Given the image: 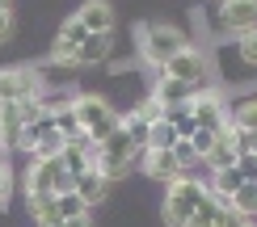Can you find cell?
I'll use <instances>...</instances> for the list:
<instances>
[{
  "instance_id": "obj_1",
  "label": "cell",
  "mask_w": 257,
  "mask_h": 227,
  "mask_svg": "<svg viewBox=\"0 0 257 227\" xmlns=\"http://www.w3.org/2000/svg\"><path fill=\"white\" fill-rule=\"evenodd\" d=\"M72 114H76V122H80V131H84L89 143L110 139L118 131V122H122V114H114V105L105 97H97V93H76L72 97Z\"/></svg>"
},
{
  "instance_id": "obj_2",
  "label": "cell",
  "mask_w": 257,
  "mask_h": 227,
  "mask_svg": "<svg viewBox=\"0 0 257 227\" xmlns=\"http://www.w3.org/2000/svg\"><path fill=\"white\" fill-rule=\"evenodd\" d=\"M181 47H190V38L181 34L177 26H169V21H148V26H139V59L152 63L156 72L165 68Z\"/></svg>"
},
{
  "instance_id": "obj_3",
  "label": "cell",
  "mask_w": 257,
  "mask_h": 227,
  "mask_svg": "<svg viewBox=\"0 0 257 227\" xmlns=\"http://www.w3.org/2000/svg\"><path fill=\"white\" fill-rule=\"evenodd\" d=\"M202 198H207V181H198V177H177L173 185H165V210H160V214H165L169 227H186Z\"/></svg>"
},
{
  "instance_id": "obj_4",
  "label": "cell",
  "mask_w": 257,
  "mask_h": 227,
  "mask_svg": "<svg viewBox=\"0 0 257 227\" xmlns=\"http://www.w3.org/2000/svg\"><path fill=\"white\" fill-rule=\"evenodd\" d=\"M21 185H26V198H59L72 189V177L63 172L59 156H47V160H30V168L21 172Z\"/></svg>"
},
{
  "instance_id": "obj_5",
  "label": "cell",
  "mask_w": 257,
  "mask_h": 227,
  "mask_svg": "<svg viewBox=\"0 0 257 227\" xmlns=\"http://www.w3.org/2000/svg\"><path fill=\"white\" fill-rule=\"evenodd\" d=\"M38 97H47V80L38 68H0V105L38 101Z\"/></svg>"
},
{
  "instance_id": "obj_6",
  "label": "cell",
  "mask_w": 257,
  "mask_h": 227,
  "mask_svg": "<svg viewBox=\"0 0 257 227\" xmlns=\"http://www.w3.org/2000/svg\"><path fill=\"white\" fill-rule=\"evenodd\" d=\"M186 105H190V114H194V122H198V131H219V126H228V105H223V93L219 89H194L186 97Z\"/></svg>"
},
{
  "instance_id": "obj_7",
  "label": "cell",
  "mask_w": 257,
  "mask_h": 227,
  "mask_svg": "<svg viewBox=\"0 0 257 227\" xmlns=\"http://www.w3.org/2000/svg\"><path fill=\"white\" fill-rule=\"evenodd\" d=\"M160 72L181 80V84H190V89H202V80H207V55H202L198 47H181Z\"/></svg>"
},
{
  "instance_id": "obj_8",
  "label": "cell",
  "mask_w": 257,
  "mask_h": 227,
  "mask_svg": "<svg viewBox=\"0 0 257 227\" xmlns=\"http://www.w3.org/2000/svg\"><path fill=\"white\" fill-rule=\"evenodd\" d=\"M236 160H240V131L228 122V126H219V131H215V143H211V151L202 156V164L215 172V168H232Z\"/></svg>"
},
{
  "instance_id": "obj_9",
  "label": "cell",
  "mask_w": 257,
  "mask_h": 227,
  "mask_svg": "<svg viewBox=\"0 0 257 227\" xmlns=\"http://www.w3.org/2000/svg\"><path fill=\"white\" fill-rule=\"evenodd\" d=\"M219 26L236 38L257 30V0H219Z\"/></svg>"
},
{
  "instance_id": "obj_10",
  "label": "cell",
  "mask_w": 257,
  "mask_h": 227,
  "mask_svg": "<svg viewBox=\"0 0 257 227\" xmlns=\"http://www.w3.org/2000/svg\"><path fill=\"white\" fill-rule=\"evenodd\" d=\"M135 160H139V168H144L152 181H160V185H173L177 177H190V172L177 164L173 151H139Z\"/></svg>"
},
{
  "instance_id": "obj_11",
  "label": "cell",
  "mask_w": 257,
  "mask_h": 227,
  "mask_svg": "<svg viewBox=\"0 0 257 227\" xmlns=\"http://www.w3.org/2000/svg\"><path fill=\"white\" fill-rule=\"evenodd\" d=\"M76 21L89 30V34H114V26H118V17H114V5H110V0H84L80 13H76Z\"/></svg>"
},
{
  "instance_id": "obj_12",
  "label": "cell",
  "mask_w": 257,
  "mask_h": 227,
  "mask_svg": "<svg viewBox=\"0 0 257 227\" xmlns=\"http://www.w3.org/2000/svg\"><path fill=\"white\" fill-rule=\"evenodd\" d=\"M114 47V34H89L76 47V68H93V63H105V55H110Z\"/></svg>"
},
{
  "instance_id": "obj_13",
  "label": "cell",
  "mask_w": 257,
  "mask_h": 227,
  "mask_svg": "<svg viewBox=\"0 0 257 227\" xmlns=\"http://www.w3.org/2000/svg\"><path fill=\"white\" fill-rule=\"evenodd\" d=\"M72 189H76V193H80V202L93 210V206L105 198V193H110V181H105L101 172H93V168H89V172H80V177L72 181Z\"/></svg>"
},
{
  "instance_id": "obj_14",
  "label": "cell",
  "mask_w": 257,
  "mask_h": 227,
  "mask_svg": "<svg viewBox=\"0 0 257 227\" xmlns=\"http://www.w3.org/2000/svg\"><path fill=\"white\" fill-rule=\"evenodd\" d=\"M190 93H194V89H190V84H181V80H173V76H165V72H156V84H152V97H156L160 105H165V110H169V105H181V101H186Z\"/></svg>"
},
{
  "instance_id": "obj_15",
  "label": "cell",
  "mask_w": 257,
  "mask_h": 227,
  "mask_svg": "<svg viewBox=\"0 0 257 227\" xmlns=\"http://www.w3.org/2000/svg\"><path fill=\"white\" fill-rule=\"evenodd\" d=\"M26 206H30V219L38 227H63L59 210H55V198H26Z\"/></svg>"
},
{
  "instance_id": "obj_16",
  "label": "cell",
  "mask_w": 257,
  "mask_h": 227,
  "mask_svg": "<svg viewBox=\"0 0 257 227\" xmlns=\"http://www.w3.org/2000/svg\"><path fill=\"white\" fill-rule=\"evenodd\" d=\"M165 122L177 131V139H190V135L198 131V122H194V114H190L186 101H181V105H169V110H165Z\"/></svg>"
},
{
  "instance_id": "obj_17",
  "label": "cell",
  "mask_w": 257,
  "mask_h": 227,
  "mask_svg": "<svg viewBox=\"0 0 257 227\" xmlns=\"http://www.w3.org/2000/svg\"><path fill=\"white\" fill-rule=\"evenodd\" d=\"M219 210H223V202H219L215 193L207 189V198L198 202V210L190 214V223H186V227H215V219H219Z\"/></svg>"
},
{
  "instance_id": "obj_18",
  "label": "cell",
  "mask_w": 257,
  "mask_h": 227,
  "mask_svg": "<svg viewBox=\"0 0 257 227\" xmlns=\"http://www.w3.org/2000/svg\"><path fill=\"white\" fill-rule=\"evenodd\" d=\"M84 38H89V30H84V26H80L76 17H68V21H63V26H59V38H55V51H76V47H80Z\"/></svg>"
},
{
  "instance_id": "obj_19",
  "label": "cell",
  "mask_w": 257,
  "mask_h": 227,
  "mask_svg": "<svg viewBox=\"0 0 257 227\" xmlns=\"http://www.w3.org/2000/svg\"><path fill=\"white\" fill-rule=\"evenodd\" d=\"M122 131L131 135V143H135V156H139V151H148V131H152V122H144L139 114H122Z\"/></svg>"
},
{
  "instance_id": "obj_20",
  "label": "cell",
  "mask_w": 257,
  "mask_h": 227,
  "mask_svg": "<svg viewBox=\"0 0 257 227\" xmlns=\"http://www.w3.org/2000/svg\"><path fill=\"white\" fill-rule=\"evenodd\" d=\"M177 143V131L160 118V122H152V131H148V151H173Z\"/></svg>"
},
{
  "instance_id": "obj_21",
  "label": "cell",
  "mask_w": 257,
  "mask_h": 227,
  "mask_svg": "<svg viewBox=\"0 0 257 227\" xmlns=\"http://www.w3.org/2000/svg\"><path fill=\"white\" fill-rule=\"evenodd\" d=\"M228 206L236 210L240 219H253V214H257V185H249V181H244V185L232 193V202H228Z\"/></svg>"
},
{
  "instance_id": "obj_22",
  "label": "cell",
  "mask_w": 257,
  "mask_h": 227,
  "mask_svg": "<svg viewBox=\"0 0 257 227\" xmlns=\"http://www.w3.org/2000/svg\"><path fill=\"white\" fill-rule=\"evenodd\" d=\"M63 147H68V139H63L59 131H47V135H42L38 143H34V151H30V160H47V156H59Z\"/></svg>"
},
{
  "instance_id": "obj_23",
  "label": "cell",
  "mask_w": 257,
  "mask_h": 227,
  "mask_svg": "<svg viewBox=\"0 0 257 227\" xmlns=\"http://www.w3.org/2000/svg\"><path fill=\"white\" fill-rule=\"evenodd\" d=\"M228 122L236 126V131H257V101H240L236 110L228 114Z\"/></svg>"
},
{
  "instance_id": "obj_24",
  "label": "cell",
  "mask_w": 257,
  "mask_h": 227,
  "mask_svg": "<svg viewBox=\"0 0 257 227\" xmlns=\"http://www.w3.org/2000/svg\"><path fill=\"white\" fill-rule=\"evenodd\" d=\"M55 210H59V219H76V214H89V206L80 202V193H76V189L59 193V198H55Z\"/></svg>"
},
{
  "instance_id": "obj_25",
  "label": "cell",
  "mask_w": 257,
  "mask_h": 227,
  "mask_svg": "<svg viewBox=\"0 0 257 227\" xmlns=\"http://www.w3.org/2000/svg\"><path fill=\"white\" fill-rule=\"evenodd\" d=\"M135 114H139V118H144V122H160V118H165V105H160V101H156V97H152V93H148V97H144V101H139V110H135Z\"/></svg>"
},
{
  "instance_id": "obj_26",
  "label": "cell",
  "mask_w": 257,
  "mask_h": 227,
  "mask_svg": "<svg viewBox=\"0 0 257 227\" xmlns=\"http://www.w3.org/2000/svg\"><path fill=\"white\" fill-rule=\"evenodd\" d=\"M236 51H240V59H244V63H253V68H257V30H249V34H240Z\"/></svg>"
},
{
  "instance_id": "obj_27",
  "label": "cell",
  "mask_w": 257,
  "mask_h": 227,
  "mask_svg": "<svg viewBox=\"0 0 257 227\" xmlns=\"http://www.w3.org/2000/svg\"><path fill=\"white\" fill-rule=\"evenodd\" d=\"M9 198H13V168H9V160L0 164V210L9 206Z\"/></svg>"
},
{
  "instance_id": "obj_28",
  "label": "cell",
  "mask_w": 257,
  "mask_h": 227,
  "mask_svg": "<svg viewBox=\"0 0 257 227\" xmlns=\"http://www.w3.org/2000/svg\"><path fill=\"white\" fill-rule=\"evenodd\" d=\"M190 143H194L198 164H202V156H207V151H211V143H215V131H194V135H190Z\"/></svg>"
},
{
  "instance_id": "obj_29",
  "label": "cell",
  "mask_w": 257,
  "mask_h": 227,
  "mask_svg": "<svg viewBox=\"0 0 257 227\" xmlns=\"http://www.w3.org/2000/svg\"><path fill=\"white\" fill-rule=\"evenodd\" d=\"M236 168H240V177L249 181V185H257V156H249V151H240V160H236Z\"/></svg>"
},
{
  "instance_id": "obj_30",
  "label": "cell",
  "mask_w": 257,
  "mask_h": 227,
  "mask_svg": "<svg viewBox=\"0 0 257 227\" xmlns=\"http://www.w3.org/2000/svg\"><path fill=\"white\" fill-rule=\"evenodd\" d=\"M244 223H249V219H240L232 206H223V210H219V219H215V227H244Z\"/></svg>"
},
{
  "instance_id": "obj_31",
  "label": "cell",
  "mask_w": 257,
  "mask_h": 227,
  "mask_svg": "<svg viewBox=\"0 0 257 227\" xmlns=\"http://www.w3.org/2000/svg\"><path fill=\"white\" fill-rule=\"evenodd\" d=\"M51 63H59V68H76V51H55V47H51Z\"/></svg>"
},
{
  "instance_id": "obj_32",
  "label": "cell",
  "mask_w": 257,
  "mask_h": 227,
  "mask_svg": "<svg viewBox=\"0 0 257 227\" xmlns=\"http://www.w3.org/2000/svg\"><path fill=\"white\" fill-rule=\"evenodd\" d=\"M13 38V13H0V47Z\"/></svg>"
},
{
  "instance_id": "obj_33",
  "label": "cell",
  "mask_w": 257,
  "mask_h": 227,
  "mask_svg": "<svg viewBox=\"0 0 257 227\" xmlns=\"http://www.w3.org/2000/svg\"><path fill=\"white\" fill-rule=\"evenodd\" d=\"M240 151L257 156V131H240Z\"/></svg>"
},
{
  "instance_id": "obj_34",
  "label": "cell",
  "mask_w": 257,
  "mask_h": 227,
  "mask_svg": "<svg viewBox=\"0 0 257 227\" xmlns=\"http://www.w3.org/2000/svg\"><path fill=\"white\" fill-rule=\"evenodd\" d=\"M63 227H97V223H93V210H89V214H76V219H63Z\"/></svg>"
},
{
  "instance_id": "obj_35",
  "label": "cell",
  "mask_w": 257,
  "mask_h": 227,
  "mask_svg": "<svg viewBox=\"0 0 257 227\" xmlns=\"http://www.w3.org/2000/svg\"><path fill=\"white\" fill-rule=\"evenodd\" d=\"M0 13H13V0H0Z\"/></svg>"
},
{
  "instance_id": "obj_36",
  "label": "cell",
  "mask_w": 257,
  "mask_h": 227,
  "mask_svg": "<svg viewBox=\"0 0 257 227\" xmlns=\"http://www.w3.org/2000/svg\"><path fill=\"white\" fill-rule=\"evenodd\" d=\"M5 156H9V147H0V164H5Z\"/></svg>"
},
{
  "instance_id": "obj_37",
  "label": "cell",
  "mask_w": 257,
  "mask_h": 227,
  "mask_svg": "<svg viewBox=\"0 0 257 227\" xmlns=\"http://www.w3.org/2000/svg\"><path fill=\"white\" fill-rule=\"evenodd\" d=\"M0 147H5V126H0Z\"/></svg>"
},
{
  "instance_id": "obj_38",
  "label": "cell",
  "mask_w": 257,
  "mask_h": 227,
  "mask_svg": "<svg viewBox=\"0 0 257 227\" xmlns=\"http://www.w3.org/2000/svg\"><path fill=\"white\" fill-rule=\"evenodd\" d=\"M244 227H253V223H244Z\"/></svg>"
}]
</instances>
